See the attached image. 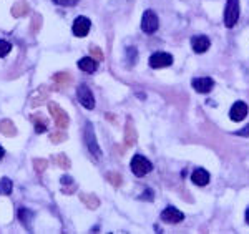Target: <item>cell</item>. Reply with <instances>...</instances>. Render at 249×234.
Here are the masks:
<instances>
[{"label":"cell","instance_id":"6da1fadb","mask_svg":"<svg viewBox=\"0 0 249 234\" xmlns=\"http://www.w3.org/2000/svg\"><path fill=\"white\" fill-rule=\"evenodd\" d=\"M241 14V5L239 0H228L226 9H224V25L228 28H232L238 23Z\"/></svg>","mask_w":249,"mask_h":234},{"label":"cell","instance_id":"7a4b0ae2","mask_svg":"<svg viewBox=\"0 0 249 234\" xmlns=\"http://www.w3.org/2000/svg\"><path fill=\"white\" fill-rule=\"evenodd\" d=\"M130 166H131V171H133V175H136L138 178H142V176L148 175V173L153 169V164H151V161L146 160L142 155H135L133 160H131Z\"/></svg>","mask_w":249,"mask_h":234},{"label":"cell","instance_id":"3957f363","mask_svg":"<svg viewBox=\"0 0 249 234\" xmlns=\"http://www.w3.org/2000/svg\"><path fill=\"white\" fill-rule=\"evenodd\" d=\"M85 143L88 146V151H90L91 155L96 156V158L102 156V150H100V146H98V141H96L95 130H93V126H91V123L85 125Z\"/></svg>","mask_w":249,"mask_h":234},{"label":"cell","instance_id":"277c9868","mask_svg":"<svg viewBox=\"0 0 249 234\" xmlns=\"http://www.w3.org/2000/svg\"><path fill=\"white\" fill-rule=\"evenodd\" d=\"M160 27V22H158V17H156V14L153 10H146L143 14L142 17V30L144 32V34L151 35L155 34L156 30H158Z\"/></svg>","mask_w":249,"mask_h":234},{"label":"cell","instance_id":"5b68a950","mask_svg":"<svg viewBox=\"0 0 249 234\" xmlns=\"http://www.w3.org/2000/svg\"><path fill=\"white\" fill-rule=\"evenodd\" d=\"M77 96H78V102L87 108V110H93L95 108V96L91 93V90L87 87L85 83L78 85L77 88Z\"/></svg>","mask_w":249,"mask_h":234},{"label":"cell","instance_id":"8992f818","mask_svg":"<svg viewBox=\"0 0 249 234\" xmlns=\"http://www.w3.org/2000/svg\"><path fill=\"white\" fill-rule=\"evenodd\" d=\"M90 28H91L90 18H87V17H83V15H80V17L75 18L71 30H73V35H75V37H80V38H82V37H87L88 32H90Z\"/></svg>","mask_w":249,"mask_h":234},{"label":"cell","instance_id":"52a82bcc","mask_svg":"<svg viewBox=\"0 0 249 234\" xmlns=\"http://www.w3.org/2000/svg\"><path fill=\"white\" fill-rule=\"evenodd\" d=\"M48 110H50L52 118L55 120V125H57L60 130H62V128H67L68 126V115L62 110V108L58 107V105L50 103V105H48Z\"/></svg>","mask_w":249,"mask_h":234},{"label":"cell","instance_id":"ba28073f","mask_svg":"<svg viewBox=\"0 0 249 234\" xmlns=\"http://www.w3.org/2000/svg\"><path fill=\"white\" fill-rule=\"evenodd\" d=\"M173 63V56L166 52H156L150 56V67L151 68H164Z\"/></svg>","mask_w":249,"mask_h":234},{"label":"cell","instance_id":"9c48e42d","mask_svg":"<svg viewBox=\"0 0 249 234\" xmlns=\"http://www.w3.org/2000/svg\"><path fill=\"white\" fill-rule=\"evenodd\" d=\"M184 219V215L179 209L173 208V206H168L164 211L161 213V221L163 223H168V224H176V223H181Z\"/></svg>","mask_w":249,"mask_h":234},{"label":"cell","instance_id":"30bf717a","mask_svg":"<svg viewBox=\"0 0 249 234\" xmlns=\"http://www.w3.org/2000/svg\"><path fill=\"white\" fill-rule=\"evenodd\" d=\"M191 85L198 93H210L213 87H214V82H213V78H210V76H203V78H195Z\"/></svg>","mask_w":249,"mask_h":234},{"label":"cell","instance_id":"8fae6325","mask_svg":"<svg viewBox=\"0 0 249 234\" xmlns=\"http://www.w3.org/2000/svg\"><path fill=\"white\" fill-rule=\"evenodd\" d=\"M246 115H248V105L244 102H236L230 110V116L232 122H243L246 118Z\"/></svg>","mask_w":249,"mask_h":234},{"label":"cell","instance_id":"7c38bea8","mask_svg":"<svg viewBox=\"0 0 249 234\" xmlns=\"http://www.w3.org/2000/svg\"><path fill=\"white\" fill-rule=\"evenodd\" d=\"M191 47L196 54H204L211 47V42L206 35H196V37L191 38Z\"/></svg>","mask_w":249,"mask_h":234},{"label":"cell","instance_id":"4fadbf2b","mask_svg":"<svg viewBox=\"0 0 249 234\" xmlns=\"http://www.w3.org/2000/svg\"><path fill=\"white\" fill-rule=\"evenodd\" d=\"M191 181L196 184V186H206V184L210 183V173L203 168L195 169L191 175Z\"/></svg>","mask_w":249,"mask_h":234},{"label":"cell","instance_id":"5bb4252c","mask_svg":"<svg viewBox=\"0 0 249 234\" xmlns=\"http://www.w3.org/2000/svg\"><path fill=\"white\" fill-rule=\"evenodd\" d=\"M78 68L87 73H93L98 68V62L93 58V56H83L82 60H78Z\"/></svg>","mask_w":249,"mask_h":234},{"label":"cell","instance_id":"9a60e30c","mask_svg":"<svg viewBox=\"0 0 249 234\" xmlns=\"http://www.w3.org/2000/svg\"><path fill=\"white\" fill-rule=\"evenodd\" d=\"M18 217H20V223H22L23 226H25L27 229H32L30 221L34 219V213H32L30 209H27V208H20V209H18Z\"/></svg>","mask_w":249,"mask_h":234},{"label":"cell","instance_id":"2e32d148","mask_svg":"<svg viewBox=\"0 0 249 234\" xmlns=\"http://www.w3.org/2000/svg\"><path fill=\"white\" fill-rule=\"evenodd\" d=\"M124 141H126L128 146H133V144L136 143V131H135V128H133V125H131L130 120H128L126 128H124Z\"/></svg>","mask_w":249,"mask_h":234},{"label":"cell","instance_id":"e0dca14e","mask_svg":"<svg viewBox=\"0 0 249 234\" xmlns=\"http://www.w3.org/2000/svg\"><path fill=\"white\" fill-rule=\"evenodd\" d=\"M0 131H2L5 136H15V133H17L14 123L9 122V120H3V122L0 123Z\"/></svg>","mask_w":249,"mask_h":234},{"label":"cell","instance_id":"ac0fdd59","mask_svg":"<svg viewBox=\"0 0 249 234\" xmlns=\"http://www.w3.org/2000/svg\"><path fill=\"white\" fill-rule=\"evenodd\" d=\"M82 198V201L87 204L88 208H91V209H95V208H98V204H100V201H98V198H96L95 195H82L80 196Z\"/></svg>","mask_w":249,"mask_h":234},{"label":"cell","instance_id":"d6986e66","mask_svg":"<svg viewBox=\"0 0 249 234\" xmlns=\"http://www.w3.org/2000/svg\"><path fill=\"white\" fill-rule=\"evenodd\" d=\"M12 188H14V183L9 178H2L0 180V195H10Z\"/></svg>","mask_w":249,"mask_h":234},{"label":"cell","instance_id":"ffe728a7","mask_svg":"<svg viewBox=\"0 0 249 234\" xmlns=\"http://www.w3.org/2000/svg\"><path fill=\"white\" fill-rule=\"evenodd\" d=\"M27 12H29V7H27L25 2H18L14 5V9H12V14L15 15V17H22V15H25Z\"/></svg>","mask_w":249,"mask_h":234},{"label":"cell","instance_id":"44dd1931","mask_svg":"<svg viewBox=\"0 0 249 234\" xmlns=\"http://www.w3.org/2000/svg\"><path fill=\"white\" fill-rule=\"evenodd\" d=\"M126 60H128V65H135L136 60H138V52H136L135 47H128L126 48Z\"/></svg>","mask_w":249,"mask_h":234},{"label":"cell","instance_id":"7402d4cb","mask_svg":"<svg viewBox=\"0 0 249 234\" xmlns=\"http://www.w3.org/2000/svg\"><path fill=\"white\" fill-rule=\"evenodd\" d=\"M12 50V43L7 42V40H2L0 38V56H5L9 55Z\"/></svg>","mask_w":249,"mask_h":234},{"label":"cell","instance_id":"603a6c76","mask_svg":"<svg viewBox=\"0 0 249 234\" xmlns=\"http://www.w3.org/2000/svg\"><path fill=\"white\" fill-rule=\"evenodd\" d=\"M107 180L110 181L113 186H120V184H122V176H120L118 173H108Z\"/></svg>","mask_w":249,"mask_h":234},{"label":"cell","instance_id":"cb8c5ba5","mask_svg":"<svg viewBox=\"0 0 249 234\" xmlns=\"http://www.w3.org/2000/svg\"><path fill=\"white\" fill-rule=\"evenodd\" d=\"M90 54H91V56H93V58L96 60V62H102V60H103V52L102 50H100V48L98 47H91L90 48Z\"/></svg>","mask_w":249,"mask_h":234},{"label":"cell","instance_id":"d4e9b609","mask_svg":"<svg viewBox=\"0 0 249 234\" xmlns=\"http://www.w3.org/2000/svg\"><path fill=\"white\" fill-rule=\"evenodd\" d=\"M80 0H53V3H57L60 7H73L77 5Z\"/></svg>","mask_w":249,"mask_h":234},{"label":"cell","instance_id":"484cf974","mask_svg":"<svg viewBox=\"0 0 249 234\" xmlns=\"http://www.w3.org/2000/svg\"><path fill=\"white\" fill-rule=\"evenodd\" d=\"M55 82L62 83V87H65V85L70 82V75H67V73H57V75H55Z\"/></svg>","mask_w":249,"mask_h":234},{"label":"cell","instance_id":"4316f807","mask_svg":"<svg viewBox=\"0 0 249 234\" xmlns=\"http://www.w3.org/2000/svg\"><path fill=\"white\" fill-rule=\"evenodd\" d=\"M34 122H35V130H37V133L47 131V125L43 122H40V120H37V118H34Z\"/></svg>","mask_w":249,"mask_h":234},{"label":"cell","instance_id":"83f0119b","mask_svg":"<svg viewBox=\"0 0 249 234\" xmlns=\"http://www.w3.org/2000/svg\"><path fill=\"white\" fill-rule=\"evenodd\" d=\"M65 138L67 136L63 135V133H53V135H52V140H53L55 143H60V141H63Z\"/></svg>","mask_w":249,"mask_h":234},{"label":"cell","instance_id":"f1b7e54d","mask_svg":"<svg viewBox=\"0 0 249 234\" xmlns=\"http://www.w3.org/2000/svg\"><path fill=\"white\" fill-rule=\"evenodd\" d=\"M140 199H148V201H153V191H151V189H146V191H144V195L140 196Z\"/></svg>","mask_w":249,"mask_h":234},{"label":"cell","instance_id":"f546056e","mask_svg":"<svg viewBox=\"0 0 249 234\" xmlns=\"http://www.w3.org/2000/svg\"><path fill=\"white\" fill-rule=\"evenodd\" d=\"M236 135H239V136H249V125H248V126H244V130L236 131Z\"/></svg>","mask_w":249,"mask_h":234},{"label":"cell","instance_id":"4dcf8cb0","mask_svg":"<svg viewBox=\"0 0 249 234\" xmlns=\"http://www.w3.org/2000/svg\"><path fill=\"white\" fill-rule=\"evenodd\" d=\"M3 156H5V150H3V148H2V146H0V160H2V158H3Z\"/></svg>","mask_w":249,"mask_h":234},{"label":"cell","instance_id":"1f68e13d","mask_svg":"<svg viewBox=\"0 0 249 234\" xmlns=\"http://www.w3.org/2000/svg\"><path fill=\"white\" fill-rule=\"evenodd\" d=\"M246 221H248V224H249V208H248V211H246Z\"/></svg>","mask_w":249,"mask_h":234}]
</instances>
